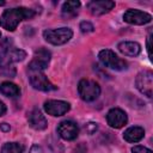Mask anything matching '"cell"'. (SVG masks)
I'll list each match as a JSON object with an SVG mask.
<instances>
[{
  "instance_id": "cell-10",
  "label": "cell",
  "mask_w": 153,
  "mask_h": 153,
  "mask_svg": "<svg viewBox=\"0 0 153 153\" xmlns=\"http://www.w3.org/2000/svg\"><path fill=\"white\" fill-rule=\"evenodd\" d=\"M69 109H71L69 103H67L65 100L50 99V100H47L44 103V110H45V112L48 115H51V116H62L67 111H69Z\"/></svg>"
},
{
  "instance_id": "cell-2",
  "label": "cell",
  "mask_w": 153,
  "mask_h": 153,
  "mask_svg": "<svg viewBox=\"0 0 153 153\" xmlns=\"http://www.w3.org/2000/svg\"><path fill=\"white\" fill-rule=\"evenodd\" d=\"M78 92L82 100L93 102L100 94V86L93 80L81 79L78 84Z\"/></svg>"
},
{
  "instance_id": "cell-12",
  "label": "cell",
  "mask_w": 153,
  "mask_h": 153,
  "mask_svg": "<svg viewBox=\"0 0 153 153\" xmlns=\"http://www.w3.org/2000/svg\"><path fill=\"white\" fill-rule=\"evenodd\" d=\"M115 7V2L110 0H99V1H90L87 4V8L94 16H102L108 13Z\"/></svg>"
},
{
  "instance_id": "cell-26",
  "label": "cell",
  "mask_w": 153,
  "mask_h": 153,
  "mask_svg": "<svg viewBox=\"0 0 153 153\" xmlns=\"http://www.w3.org/2000/svg\"><path fill=\"white\" fill-rule=\"evenodd\" d=\"M5 112H6V105L0 100V116L5 115Z\"/></svg>"
},
{
  "instance_id": "cell-15",
  "label": "cell",
  "mask_w": 153,
  "mask_h": 153,
  "mask_svg": "<svg viewBox=\"0 0 153 153\" xmlns=\"http://www.w3.org/2000/svg\"><path fill=\"white\" fill-rule=\"evenodd\" d=\"M145 136V130L142 127H130L123 133V137L128 142H139Z\"/></svg>"
},
{
  "instance_id": "cell-18",
  "label": "cell",
  "mask_w": 153,
  "mask_h": 153,
  "mask_svg": "<svg viewBox=\"0 0 153 153\" xmlns=\"http://www.w3.org/2000/svg\"><path fill=\"white\" fill-rule=\"evenodd\" d=\"M0 93H2L6 97H17L20 94V90L16 84L4 81L2 84H0Z\"/></svg>"
},
{
  "instance_id": "cell-16",
  "label": "cell",
  "mask_w": 153,
  "mask_h": 153,
  "mask_svg": "<svg viewBox=\"0 0 153 153\" xmlns=\"http://www.w3.org/2000/svg\"><path fill=\"white\" fill-rule=\"evenodd\" d=\"M13 41L8 37L4 38L0 42V67H5L6 66V60L8 57V54L11 53V50L13 49Z\"/></svg>"
},
{
  "instance_id": "cell-22",
  "label": "cell",
  "mask_w": 153,
  "mask_h": 153,
  "mask_svg": "<svg viewBox=\"0 0 153 153\" xmlns=\"http://www.w3.org/2000/svg\"><path fill=\"white\" fill-rule=\"evenodd\" d=\"M131 153H153V152L149 148L143 146H134L131 148Z\"/></svg>"
},
{
  "instance_id": "cell-7",
  "label": "cell",
  "mask_w": 153,
  "mask_h": 153,
  "mask_svg": "<svg viewBox=\"0 0 153 153\" xmlns=\"http://www.w3.org/2000/svg\"><path fill=\"white\" fill-rule=\"evenodd\" d=\"M135 85L142 94L151 98L152 97V88H153V73L151 71L140 72L136 75Z\"/></svg>"
},
{
  "instance_id": "cell-17",
  "label": "cell",
  "mask_w": 153,
  "mask_h": 153,
  "mask_svg": "<svg viewBox=\"0 0 153 153\" xmlns=\"http://www.w3.org/2000/svg\"><path fill=\"white\" fill-rule=\"evenodd\" d=\"M80 1L73 0V1H67L62 6V16L65 18H72L78 14V11L80 8Z\"/></svg>"
},
{
  "instance_id": "cell-25",
  "label": "cell",
  "mask_w": 153,
  "mask_h": 153,
  "mask_svg": "<svg viewBox=\"0 0 153 153\" xmlns=\"http://www.w3.org/2000/svg\"><path fill=\"white\" fill-rule=\"evenodd\" d=\"M0 129H1L2 131H10V124H7V123H1V124H0Z\"/></svg>"
},
{
  "instance_id": "cell-4",
  "label": "cell",
  "mask_w": 153,
  "mask_h": 153,
  "mask_svg": "<svg viewBox=\"0 0 153 153\" xmlns=\"http://www.w3.org/2000/svg\"><path fill=\"white\" fill-rule=\"evenodd\" d=\"M98 57H99L100 62L108 68H111V69H115V71H124V69H127V66H128L127 62L124 60H122L121 57H118L110 49L100 50Z\"/></svg>"
},
{
  "instance_id": "cell-13",
  "label": "cell",
  "mask_w": 153,
  "mask_h": 153,
  "mask_svg": "<svg viewBox=\"0 0 153 153\" xmlns=\"http://www.w3.org/2000/svg\"><path fill=\"white\" fill-rule=\"evenodd\" d=\"M27 120H29L30 127L36 129V130H43V129H45L48 127L47 118L44 117V115L42 114V111L39 109H33L29 114Z\"/></svg>"
},
{
  "instance_id": "cell-11",
  "label": "cell",
  "mask_w": 153,
  "mask_h": 153,
  "mask_svg": "<svg viewBox=\"0 0 153 153\" xmlns=\"http://www.w3.org/2000/svg\"><path fill=\"white\" fill-rule=\"evenodd\" d=\"M106 121H108V124L112 128H122L127 121H128V117H127V114L122 110V109H118V108H114L111 109L108 115H106Z\"/></svg>"
},
{
  "instance_id": "cell-21",
  "label": "cell",
  "mask_w": 153,
  "mask_h": 153,
  "mask_svg": "<svg viewBox=\"0 0 153 153\" xmlns=\"http://www.w3.org/2000/svg\"><path fill=\"white\" fill-rule=\"evenodd\" d=\"M80 30L84 33H88V32H92L94 30V26L90 22H81L80 23Z\"/></svg>"
},
{
  "instance_id": "cell-27",
  "label": "cell",
  "mask_w": 153,
  "mask_h": 153,
  "mask_svg": "<svg viewBox=\"0 0 153 153\" xmlns=\"http://www.w3.org/2000/svg\"><path fill=\"white\" fill-rule=\"evenodd\" d=\"M0 36H1V33H0Z\"/></svg>"
},
{
  "instance_id": "cell-20",
  "label": "cell",
  "mask_w": 153,
  "mask_h": 153,
  "mask_svg": "<svg viewBox=\"0 0 153 153\" xmlns=\"http://www.w3.org/2000/svg\"><path fill=\"white\" fill-rule=\"evenodd\" d=\"M29 153H57V152H56L55 149H51V148H48V149H47L45 147L35 143V145L31 147V149H30Z\"/></svg>"
},
{
  "instance_id": "cell-5",
  "label": "cell",
  "mask_w": 153,
  "mask_h": 153,
  "mask_svg": "<svg viewBox=\"0 0 153 153\" xmlns=\"http://www.w3.org/2000/svg\"><path fill=\"white\" fill-rule=\"evenodd\" d=\"M29 80H30V84L33 86V88L39 91L49 92L57 88L55 85H53L48 80V78L41 71H29Z\"/></svg>"
},
{
  "instance_id": "cell-1",
  "label": "cell",
  "mask_w": 153,
  "mask_h": 153,
  "mask_svg": "<svg viewBox=\"0 0 153 153\" xmlns=\"http://www.w3.org/2000/svg\"><path fill=\"white\" fill-rule=\"evenodd\" d=\"M36 14V12L27 7H14L5 10L0 17V25L7 31H14L22 20L30 19Z\"/></svg>"
},
{
  "instance_id": "cell-24",
  "label": "cell",
  "mask_w": 153,
  "mask_h": 153,
  "mask_svg": "<svg viewBox=\"0 0 153 153\" xmlns=\"http://www.w3.org/2000/svg\"><path fill=\"white\" fill-rule=\"evenodd\" d=\"M151 41H152V32H151V30H149V33H148V36H147V51H148V56H149V59H151V56H152V45H151Z\"/></svg>"
},
{
  "instance_id": "cell-3",
  "label": "cell",
  "mask_w": 153,
  "mask_h": 153,
  "mask_svg": "<svg viewBox=\"0 0 153 153\" xmlns=\"http://www.w3.org/2000/svg\"><path fill=\"white\" fill-rule=\"evenodd\" d=\"M73 36V31L69 27H59V29H50L43 32V37L47 42L54 45H61L67 43Z\"/></svg>"
},
{
  "instance_id": "cell-23",
  "label": "cell",
  "mask_w": 153,
  "mask_h": 153,
  "mask_svg": "<svg viewBox=\"0 0 153 153\" xmlns=\"http://www.w3.org/2000/svg\"><path fill=\"white\" fill-rule=\"evenodd\" d=\"M85 129H86V131H87L88 134H93V133H96V130L98 129V126H97V123L90 122V123H87V124L85 126Z\"/></svg>"
},
{
  "instance_id": "cell-14",
  "label": "cell",
  "mask_w": 153,
  "mask_h": 153,
  "mask_svg": "<svg viewBox=\"0 0 153 153\" xmlns=\"http://www.w3.org/2000/svg\"><path fill=\"white\" fill-rule=\"evenodd\" d=\"M118 50L126 55V56H130V57H134V56H137L141 51V47L137 42H131V41H126V42H121L118 45H117Z\"/></svg>"
},
{
  "instance_id": "cell-6",
  "label": "cell",
  "mask_w": 153,
  "mask_h": 153,
  "mask_svg": "<svg viewBox=\"0 0 153 153\" xmlns=\"http://www.w3.org/2000/svg\"><path fill=\"white\" fill-rule=\"evenodd\" d=\"M50 51L45 48H39L38 50L35 51L33 57L31 62L29 63V71H43L48 67L50 62Z\"/></svg>"
},
{
  "instance_id": "cell-19",
  "label": "cell",
  "mask_w": 153,
  "mask_h": 153,
  "mask_svg": "<svg viewBox=\"0 0 153 153\" xmlns=\"http://www.w3.org/2000/svg\"><path fill=\"white\" fill-rule=\"evenodd\" d=\"M24 146L18 142H7L2 146L1 153H23Z\"/></svg>"
},
{
  "instance_id": "cell-8",
  "label": "cell",
  "mask_w": 153,
  "mask_h": 153,
  "mask_svg": "<svg viewBox=\"0 0 153 153\" xmlns=\"http://www.w3.org/2000/svg\"><path fill=\"white\" fill-rule=\"evenodd\" d=\"M123 20L128 24L143 25L152 20V16L149 13L140 11V10H128L123 14Z\"/></svg>"
},
{
  "instance_id": "cell-9",
  "label": "cell",
  "mask_w": 153,
  "mask_h": 153,
  "mask_svg": "<svg viewBox=\"0 0 153 153\" xmlns=\"http://www.w3.org/2000/svg\"><path fill=\"white\" fill-rule=\"evenodd\" d=\"M57 134L67 141H72L76 139L79 134V127L75 122L73 121H62L57 126Z\"/></svg>"
}]
</instances>
